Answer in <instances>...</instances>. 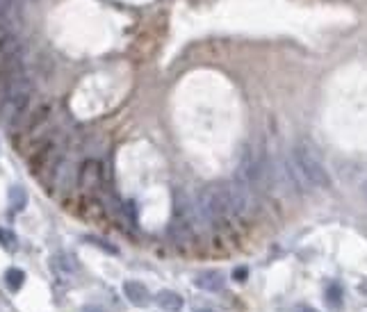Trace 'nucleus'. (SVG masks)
<instances>
[{"label": "nucleus", "mask_w": 367, "mask_h": 312, "mask_svg": "<svg viewBox=\"0 0 367 312\" xmlns=\"http://www.w3.org/2000/svg\"><path fill=\"white\" fill-rule=\"evenodd\" d=\"M201 312H213V310H201Z\"/></svg>", "instance_id": "6ab92c4d"}, {"label": "nucleus", "mask_w": 367, "mask_h": 312, "mask_svg": "<svg viewBox=\"0 0 367 312\" xmlns=\"http://www.w3.org/2000/svg\"><path fill=\"white\" fill-rule=\"evenodd\" d=\"M244 276H247V269H238V272H235V278H244Z\"/></svg>", "instance_id": "a211bd4d"}, {"label": "nucleus", "mask_w": 367, "mask_h": 312, "mask_svg": "<svg viewBox=\"0 0 367 312\" xmlns=\"http://www.w3.org/2000/svg\"><path fill=\"white\" fill-rule=\"evenodd\" d=\"M196 285L206 292H222L226 281H224V276L220 272H203V274L196 276Z\"/></svg>", "instance_id": "423d86ee"}, {"label": "nucleus", "mask_w": 367, "mask_h": 312, "mask_svg": "<svg viewBox=\"0 0 367 312\" xmlns=\"http://www.w3.org/2000/svg\"><path fill=\"white\" fill-rule=\"evenodd\" d=\"M82 312H105L103 308H99V306H85L82 308Z\"/></svg>", "instance_id": "dca6fc26"}, {"label": "nucleus", "mask_w": 367, "mask_h": 312, "mask_svg": "<svg viewBox=\"0 0 367 312\" xmlns=\"http://www.w3.org/2000/svg\"><path fill=\"white\" fill-rule=\"evenodd\" d=\"M101 185V164L96 160H87L80 167V187L92 192Z\"/></svg>", "instance_id": "20e7f679"}, {"label": "nucleus", "mask_w": 367, "mask_h": 312, "mask_svg": "<svg viewBox=\"0 0 367 312\" xmlns=\"http://www.w3.org/2000/svg\"><path fill=\"white\" fill-rule=\"evenodd\" d=\"M10 5L12 0H0V21L7 19V12H10Z\"/></svg>", "instance_id": "4468645a"}, {"label": "nucleus", "mask_w": 367, "mask_h": 312, "mask_svg": "<svg viewBox=\"0 0 367 312\" xmlns=\"http://www.w3.org/2000/svg\"><path fill=\"white\" fill-rule=\"evenodd\" d=\"M124 294H126V299L133 303V306L146 308L148 303H151V294H148V290L144 288L142 283H137V281L124 283Z\"/></svg>", "instance_id": "39448f33"}, {"label": "nucleus", "mask_w": 367, "mask_h": 312, "mask_svg": "<svg viewBox=\"0 0 367 312\" xmlns=\"http://www.w3.org/2000/svg\"><path fill=\"white\" fill-rule=\"evenodd\" d=\"M87 239L94 242V244L99 246V248H105V251H108V253H117V248H115V246H110V242H105V239H96V237H87Z\"/></svg>", "instance_id": "ddd939ff"}, {"label": "nucleus", "mask_w": 367, "mask_h": 312, "mask_svg": "<svg viewBox=\"0 0 367 312\" xmlns=\"http://www.w3.org/2000/svg\"><path fill=\"white\" fill-rule=\"evenodd\" d=\"M23 281H25V274L21 269H16V267H12V269H7L5 274V285L10 288L12 292H19L23 288Z\"/></svg>", "instance_id": "1a4fd4ad"}, {"label": "nucleus", "mask_w": 367, "mask_h": 312, "mask_svg": "<svg viewBox=\"0 0 367 312\" xmlns=\"http://www.w3.org/2000/svg\"><path fill=\"white\" fill-rule=\"evenodd\" d=\"M157 306L164 308L167 312H178L182 310V297L178 292H171V290H162V292H157Z\"/></svg>", "instance_id": "0eeeda50"}, {"label": "nucleus", "mask_w": 367, "mask_h": 312, "mask_svg": "<svg viewBox=\"0 0 367 312\" xmlns=\"http://www.w3.org/2000/svg\"><path fill=\"white\" fill-rule=\"evenodd\" d=\"M361 192H363V196L367 198V176L363 178V183H361Z\"/></svg>", "instance_id": "f3484780"}, {"label": "nucleus", "mask_w": 367, "mask_h": 312, "mask_svg": "<svg viewBox=\"0 0 367 312\" xmlns=\"http://www.w3.org/2000/svg\"><path fill=\"white\" fill-rule=\"evenodd\" d=\"M326 303L331 308H340L343 306V288H340L338 283H331L329 285V290H326Z\"/></svg>", "instance_id": "9d476101"}, {"label": "nucleus", "mask_w": 367, "mask_h": 312, "mask_svg": "<svg viewBox=\"0 0 367 312\" xmlns=\"http://www.w3.org/2000/svg\"><path fill=\"white\" fill-rule=\"evenodd\" d=\"M25 203H28V194H25V189L23 187H12L10 189V205H12V210L14 212H21L23 207H25Z\"/></svg>", "instance_id": "6e6552de"}, {"label": "nucleus", "mask_w": 367, "mask_h": 312, "mask_svg": "<svg viewBox=\"0 0 367 312\" xmlns=\"http://www.w3.org/2000/svg\"><path fill=\"white\" fill-rule=\"evenodd\" d=\"M0 246L5 251H16V246H19V239L10 228H0Z\"/></svg>", "instance_id": "9b49d317"}, {"label": "nucleus", "mask_w": 367, "mask_h": 312, "mask_svg": "<svg viewBox=\"0 0 367 312\" xmlns=\"http://www.w3.org/2000/svg\"><path fill=\"white\" fill-rule=\"evenodd\" d=\"M253 196L247 187L240 183H217L208 185L196 198V212L199 219L208 223V226H217V223L244 219L251 212Z\"/></svg>", "instance_id": "f257e3e1"}, {"label": "nucleus", "mask_w": 367, "mask_h": 312, "mask_svg": "<svg viewBox=\"0 0 367 312\" xmlns=\"http://www.w3.org/2000/svg\"><path fill=\"white\" fill-rule=\"evenodd\" d=\"M269 178V164L267 158L256 149H247L238 164V173H235V183L247 187L253 192L256 187H262Z\"/></svg>", "instance_id": "7ed1b4c3"}, {"label": "nucleus", "mask_w": 367, "mask_h": 312, "mask_svg": "<svg viewBox=\"0 0 367 312\" xmlns=\"http://www.w3.org/2000/svg\"><path fill=\"white\" fill-rule=\"evenodd\" d=\"M55 267H57V269H62V272H69V274L78 272V265H75V260L71 255H57L55 258Z\"/></svg>", "instance_id": "f8f14e48"}, {"label": "nucleus", "mask_w": 367, "mask_h": 312, "mask_svg": "<svg viewBox=\"0 0 367 312\" xmlns=\"http://www.w3.org/2000/svg\"><path fill=\"white\" fill-rule=\"evenodd\" d=\"M287 176H290V183L301 192L331 187V176L324 162L305 142H296L292 146L290 160H287Z\"/></svg>", "instance_id": "f03ea898"}, {"label": "nucleus", "mask_w": 367, "mask_h": 312, "mask_svg": "<svg viewBox=\"0 0 367 312\" xmlns=\"http://www.w3.org/2000/svg\"><path fill=\"white\" fill-rule=\"evenodd\" d=\"M294 312H317V310L310 308V306H296V308H294Z\"/></svg>", "instance_id": "2eb2a0df"}]
</instances>
